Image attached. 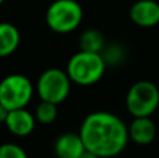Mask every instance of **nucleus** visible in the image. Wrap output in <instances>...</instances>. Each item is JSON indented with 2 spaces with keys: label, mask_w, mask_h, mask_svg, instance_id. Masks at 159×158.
<instances>
[{
  "label": "nucleus",
  "mask_w": 159,
  "mask_h": 158,
  "mask_svg": "<svg viewBox=\"0 0 159 158\" xmlns=\"http://www.w3.org/2000/svg\"><path fill=\"white\" fill-rule=\"evenodd\" d=\"M129 17L137 27H157L159 24V3L157 0H137L130 7Z\"/></svg>",
  "instance_id": "7"
},
{
  "label": "nucleus",
  "mask_w": 159,
  "mask_h": 158,
  "mask_svg": "<svg viewBox=\"0 0 159 158\" xmlns=\"http://www.w3.org/2000/svg\"><path fill=\"white\" fill-rule=\"evenodd\" d=\"M3 3H4V0H0V6H2V4H3Z\"/></svg>",
  "instance_id": "18"
},
{
  "label": "nucleus",
  "mask_w": 159,
  "mask_h": 158,
  "mask_svg": "<svg viewBox=\"0 0 159 158\" xmlns=\"http://www.w3.org/2000/svg\"><path fill=\"white\" fill-rule=\"evenodd\" d=\"M53 150L57 158H80L85 151V146L78 133L67 132L56 139Z\"/></svg>",
  "instance_id": "10"
},
{
  "label": "nucleus",
  "mask_w": 159,
  "mask_h": 158,
  "mask_svg": "<svg viewBox=\"0 0 159 158\" xmlns=\"http://www.w3.org/2000/svg\"><path fill=\"white\" fill-rule=\"evenodd\" d=\"M35 119L41 125H52L57 119V105L46 101H41L35 108Z\"/></svg>",
  "instance_id": "13"
},
{
  "label": "nucleus",
  "mask_w": 159,
  "mask_h": 158,
  "mask_svg": "<svg viewBox=\"0 0 159 158\" xmlns=\"http://www.w3.org/2000/svg\"><path fill=\"white\" fill-rule=\"evenodd\" d=\"M35 92L32 81L24 74L13 73L0 80V104L8 111L27 108Z\"/></svg>",
  "instance_id": "6"
},
{
  "label": "nucleus",
  "mask_w": 159,
  "mask_h": 158,
  "mask_svg": "<svg viewBox=\"0 0 159 158\" xmlns=\"http://www.w3.org/2000/svg\"><path fill=\"white\" fill-rule=\"evenodd\" d=\"M84 17L77 0H53L46 8L45 21L56 34H70L80 27Z\"/></svg>",
  "instance_id": "3"
},
{
  "label": "nucleus",
  "mask_w": 159,
  "mask_h": 158,
  "mask_svg": "<svg viewBox=\"0 0 159 158\" xmlns=\"http://www.w3.org/2000/svg\"><path fill=\"white\" fill-rule=\"evenodd\" d=\"M129 129V139L138 146H148L155 140L158 129L151 116H137L133 118Z\"/></svg>",
  "instance_id": "9"
},
{
  "label": "nucleus",
  "mask_w": 159,
  "mask_h": 158,
  "mask_svg": "<svg viewBox=\"0 0 159 158\" xmlns=\"http://www.w3.org/2000/svg\"><path fill=\"white\" fill-rule=\"evenodd\" d=\"M0 158H28V154L16 143H3L0 144Z\"/></svg>",
  "instance_id": "15"
},
{
  "label": "nucleus",
  "mask_w": 159,
  "mask_h": 158,
  "mask_svg": "<svg viewBox=\"0 0 159 158\" xmlns=\"http://www.w3.org/2000/svg\"><path fill=\"white\" fill-rule=\"evenodd\" d=\"M35 123L36 119L32 112H30L27 108H20L8 111L4 125L13 136L27 137L35 130Z\"/></svg>",
  "instance_id": "8"
},
{
  "label": "nucleus",
  "mask_w": 159,
  "mask_h": 158,
  "mask_svg": "<svg viewBox=\"0 0 159 158\" xmlns=\"http://www.w3.org/2000/svg\"><path fill=\"white\" fill-rule=\"evenodd\" d=\"M126 108L133 118L152 116L159 108V88L149 80L135 81L126 95Z\"/></svg>",
  "instance_id": "5"
},
{
  "label": "nucleus",
  "mask_w": 159,
  "mask_h": 158,
  "mask_svg": "<svg viewBox=\"0 0 159 158\" xmlns=\"http://www.w3.org/2000/svg\"><path fill=\"white\" fill-rule=\"evenodd\" d=\"M106 67L107 66L101 53L78 50L69 59L66 73L73 84L88 87L102 80Z\"/></svg>",
  "instance_id": "2"
},
{
  "label": "nucleus",
  "mask_w": 159,
  "mask_h": 158,
  "mask_svg": "<svg viewBox=\"0 0 159 158\" xmlns=\"http://www.w3.org/2000/svg\"><path fill=\"white\" fill-rule=\"evenodd\" d=\"M80 158H99L96 154H93V153H91V151H88V150H85L84 153L80 156Z\"/></svg>",
  "instance_id": "17"
},
{
  "label": "nucleus",
  "mask_w": 159,
  "mask_h": 158,
  "mask_svg": "<svg viewBox=\"0 0 159 158\" xmlns=\"http://www.w3.org/2000/svg\"><path fill=\"white\" fill-rule=\"evenodd\" d=\"M21 34L14 24L7 21L0 22V58L13 55L20 46Z\"/></svg>",
  "instance_id": "11"
},
{
  "label": "nucleus",
  "mask_w": 159,
  "mask_h": 158,
  "mask_svg": "<svg viewBox=\"0 0 159 158\" xmlns=\"http://www.w3.org/2000/svg\"><path fill=\"white\" fill-rule=\"evenodd\" d=\"M7 115H8V109L4 108V106L0 104V123H4L6 119H7Z\"/></svg>",
  "instance_id": "16"
},
{
  "label": "nucleus",
  "mask_w": 159,
  "mask_h": 158,
  "mask_svg": "<svg viewBox=\"0 0 159 158\" xmlns=\"http://www.w3.org/2000/svg\"><path fill=\"white\" fill-rule=\"evenodd\" d=\"M71 80L66 70L49 67L39 74L35 84V91L41 101L59 104L64 102L71 91Z\"/></svg>",
  "instance_id": "4"
},
{
  "label": "nucleus",
  "mask_w": 159,
  "mask_h": 158,
  "mask_svg": "<svg viewBox=\"0 0 159 158\" xmlns=\"http://www.w3.org/2000/svg\"><path fill=\"white\" fill-rule=\"evenodd\" d=\"M102 58H103L105 63L107 64H119L123 62L126 52H124L123 46L119 44H113V45H107L103 48V50L101 52Z\"/></svg>",
  "instance_id": "14"
},
{
  "label": "nucleus",
  "mask_w": 159,
  "mask_h": 158,
  "mask_svg": "<svg viewBox=\"0 0 159 158\" xmlns=\"http://www.w3.org/2000/svg\"><path fill=\"white\" fill-rule=\"evenodd\" d=\"M78 45L80 50L101 53L103 48L106 46V42H105V36L101 31L89 28V30H85L84 32H81L78 38Z\"/></svg>",
  "instance_id": "12"
},
{
  "label": "nucleus",
  "mask_w": 159,
  "mask_h": 158,
  "mask_svg": "<svg viewBox=\"0 0 159 158\" xmlns=\"http://www.w3.org/2000/svg\"><path fill=\"white\" fill-rule=\"evenodd\" d=\"M85 150L96 154L99 158H112L126 150L129 144L127 125L107 111L91 112L84 118L80 126Z\"/></svg>",
  "instance_id": "1"
}]
</instances>
